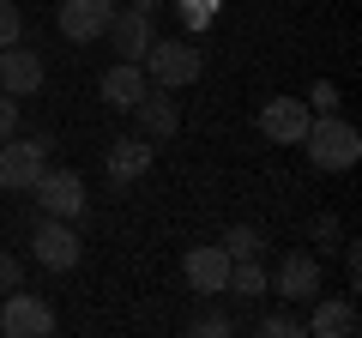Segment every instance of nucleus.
I'll list each match as a JSON object with an SVG mask.
<instances>
[{"label":"nucleus","mask_w":362,"mask_h":338,"mask_svg":"<svg viewBox=\"0 0 362 338\" xmlns=\"http://www.w3.org/2000/svg\"><path fill=\"white\" fill-rule=\"evenodd\" d=\"M133 13H145V18H157V0H133Z\"/></svg>","instance_id":"a878e982"},{"label":"nucleus","mask_w":362,"mask_h":338,"mask_svg":"<svg viewBox=\"0 0 362 338\" xmlns=\"http://www.w3.org/2000/svg\"><path fill=\"white\" fill-rule=\"evenodd\" d=\"M259 332H266V338H302V320L278 308V314H266V320H259Z\"/></svg>","instance_id":"6ab92c4d"},{"label":"nucleus","mask_w":362,"mask_h":338,"mask_svg":"<svg viewBox=\"0 0 362 338\" xmlns=\"http://www.w3.org/2000/svg\"><path fill=\"white\" fill-rule=\"evenodd\" d=\"M308 121H314V109L302 103V97H272V103L259 109V133H266L272 145H296L302 133H308Z\"/></svg>","instance_id":"9d476101"},{"label":"nucleus","mask_w":362,"mask_h":338,"mask_svg":"<svg viewBox=\"0 0 362 338\" xmlns=\"http://www.w3.org/2000/svg\"><path fill=\"white\" fill-rule=\"evenodd\" d=\"M145 91H151V78H145L139 61H115V66L103 73V103L121 109V115H133V103H139Z\"/></svg>","instance_id":"2eb2a0df"},{"label":"nucleus","mask_w":362,"mask_h":338,"mask_svg":"<svg viewBox=\"0 0 362 338\" xmlns=\"http://www.w3.org/2000/svg\"><path fill=\"white\" fill-rule=\"evenodd\" d=\"M320 296V260L308 247H290L278 260V302H314Z\"/></svg>","instance_id":"9b49d317"},{"label":"nucleus","mask_w":362,"mask_h":338,"mask_svg":"<svg viewBox=\"0 0 362 338\" xmlns=\"http://www.w3.org/2000/svg\"><path fill=\"white\" fill-rule=\"evenodd\" d=\"M0 332H6V338H49L54 332V308L42 296H25V284H18V290H6Z\"/></svg>","instance_id":"39448f33"},{"label":"nucleus","mask_w":362,"mask_h":338,"mask_svg":"<svg viewBox=\"0 0 362 338\" xmlns=\"http://www.w3.org/2000/svg\"><path fill=\"white\" fill-rule=\"evenodd\" d=\"M25 37V13H18L13 0H0V49H6V42H18Z\"/></svg>","instance_id":"aec40b11"},{"label":"nucleus","mask_w":362,"mask_h":338,"mask_svg":"<svg viewBox=\"0 0 362 338\" xmlns=\"http://www.w3.org/2000/svg\"><path fill=\"white\" fill-rule=\"evenodd\" d=\"M151 169V139H115L109 145V175L127 182V175H145Z\"/></svg>","instance_id":"dca6fc26"},{"label":"nucleus","mask_w":362,"mask_h":338,"mask_svg":"<svg viewBox=\"0 0 362 338\" xmlns=\"http://www.w3.org/2000/svg\"><path fill=\"white\" fill-rule=\"evenodd\" d=\"M25 284V266H18V254H0V296L6 290H18Z\"/></svg>","instance_id":"b1692460"},{"label":"nucleus","mask_w":362,"mask_h":338,"mask_svg":"<svg viewBox=\"0 0 362 338\" xmlns=\"http://www.w3.org/2000/svg\"><path fill=\"white\" fill-rule=\"evenodd\" d=\"M223 290L242 296V302H259L272 290V278H266V266H259V260H230V284H223Z\"/></svg>","instance_id":"f3484780"},{"label":"nucleus","mask_w":362,"mask_h":338,"mask_svg":"<svg viewBox=\"0 0 362 338\" xmlns=\"http://www.w3.org/2000/svg\"><path fill=\"white\" fill-rule=\"evenodd\" d=\"M30 247H37V266H49V272H73L78 254H85L66 218H42V223H37V235H30Z\"/></svg>","instance_id":"0eeeda50"},{"label":"nucleus","mask_w":362,"mask_h":338,"mask_svg":"<svg viewBox=\"0 0 362 338\" xmlns=\"http://www.w3.org/2000/svg\"><path fill=\"white\" fill-rule=\"evenodd\" d=\"M13 133H18V97L0 91V139H13Z\"/></svg>","instance_id":"393cba45"},{"label":"nucleus","mask_w":362,"mask_h":338,"mask_svg":"<svg viewBox=\"0 0 362 338\" xmlns=\"http://www.w3.org/2000/svg\"><path fill=\"white\" fill-rule=\"evenodd\" d=\"M133 121H139V139H175L181 133V109H175V91H163V85H151V91L133 103Z\"/></svg>","instance_id":"1a4fd4ad"},{"label":"nucleus","mask_w":362,"mask_h":338,"mask_svg":"<svg viewBox=\"0 0 362 338\" xmlns=\"http://www.w3.org/2000/svg\"><path fill=\"white\" fill-rule=\"evenodd\" d=\"M181 13H187V25H194V30H206L211 13H218V0H181Z\"/></svg>","instance_id":"5701e85b"},{"label":"nucleus","mask_w":362,"mask_h":338,"mask_svg":"<svg viewBox=\"0 0 362 338\" xmlns=\"http://www.w3.org/2000/svg\"><path fill=\"white\" fill-rule=\"evenodd\" d=\"M139 66H145V78H151V85L181 91V85H194V78L206 73V54H199V42H187V37H163V42L151 37V49L139 54Z\"/></svg>","instance_id":"f03ea898"},{"label":"nucleus","mask_w":362,"mask_h":338,"mask_svg":"<svg viewBox=\"0 0 362 338\" xmlns=\"http://www.w3.org/2000/svg\"><path fill=\"white\" fill-rule=\"evenodd\" d=\"M30 194H37L42 218H85V182H78V169H42L37 182H30Z\"/></svg>","instance_id":"7ed1b4c3"},{"label":"nucleus","mask_w":362,"mask_h":338,"mask_svg":"<svg viewBox=\"0 0 362 338\" xmlns=\"http://www.w3.org/2000/svg\"><path fill=\"white\" fill-rule=\"evenodd\" d=\"M230 332H235L230 314H199L194 320V338H230Z\"/></svg>","instance_id":"4be33fe9"},{"label":"nucleus","mask_w":362,"mask_h":338,"mask_svg":"<svg viewBox=\"0 0 362 338\" xmlns=\"http://www.w3.org/2000/svg\"><path fill=\"white\" fill-rule=\"evenodd\" d=\"M296 145L308 151L314 169H332V175H338V169H350V163L362 157V133L350 127V121H338V109H332V115H314L308 133H302Z\"/></svg>","instance_id":"f257e3e1"},{"label":"nucleus","mask_w":362,"mask_h":338,"mask_svg":"<svg viewBox=\"0 0 362 338\" xmlns=\"http://www.w3.org/2000/svg\"><path fill=\"white\" fill-rule=\"evenodd\" d=\"M109 49L121 54V61H139L145 49H151V18L145 13H133V6H115V18H109Z\"/></svg>","instance_id":"4468645a"},{"label":"nucleus","mask_w":362,"mask_h":338,"mask_svg":"<svg viewBox=\"0 0 362 338\" xmlns=\"http://www.w3.org/2000/svg\"><path fill=\"white\" fill-rule=\"evenodd\" d=\"M259 247H266V242H259L254 223H235V230L223 235V254H230V260H259Z\"/></svg>","instance_id":"a211bd4d"},{"label":"nucleus","mask_w":362,"mask_h":338,"mask_svg":"<svg viewBox=\"0 0 362 338\" xmlns=\"http://www.w3.org/2000/svg\"><path fill=\"white\" fill-rule=\"evenodd\" d=\"M302 103H308L314 115H332V109H338V85H332V78H320V85H314L308 97H302Z\"/></svg>","instance_id":"412c9836"},{"label":"nucleus","mask_w":362,"mask_h":338,"mask_svg":"<svg viewBox=\"0 0 362 338\" xmlns=\"http://www.w3.org/2000/svg\"><path fill=\"white\" fill-rule=\"evenodd\" d=\"M181 278L194 284V296H223V284H230V254H223V242L218 247H187Z\"/></svg>","instance_id":"f8f14e48"},{"label":"nucleus","mask_w":362,"mask_h":338,"mask_svg":"<svg viewBox=\"0 0 362 338\" xmlns=\"http://www.w3.org/2000/svg\"><path fill=\"white\" fill-rule=\"evenodd\" d=\"M302 332H314V338H356L362 314H356L350 296H314V314L302 320Z\"/></svg>","instance_id":"ddd939ff"},{"label":"nucleus","mask_w":362,"mask_h":338,"mask_svg":"<svg viewBox=\"0 0 362 338\" xmlns=\"http://www.w3.org/2000/svg\"><path fill=\"white\" fill-rule=\"evenodd\" d=\"M49 169V139H0V187L6 194H25Z\"/></svg>","instance_id":"20e7f679"},{"label":"nucleus","mask_w":362,"mask_h":338,"mask_svg":"<svg viewBox=\"0 0 362 338\" xmlns=\"http://www.w3.org/2000/svg\"><path fill=\"white\" fill-rule=\"evenodd\" d=\"M115 18V0H61L54 6V25H61L66 42H97Z\"/></svg>","instance_id":"423d86ee"},{"label":"nucleus","mask_w":362,"mask_h":338,"mask_svg":"<svg viewBox=\"0 0 362 338\" xmlns=\"http://www.w3.org/2000/svg\"><path fill=\"white\" fill-rule=\"evenodd\" d=\"M42 78H49V66H42L37 49H25V42H6V49H0V91L6 97L42 91Z\"/></svg>","instance_id":"6e6552de"}]
</instances>
